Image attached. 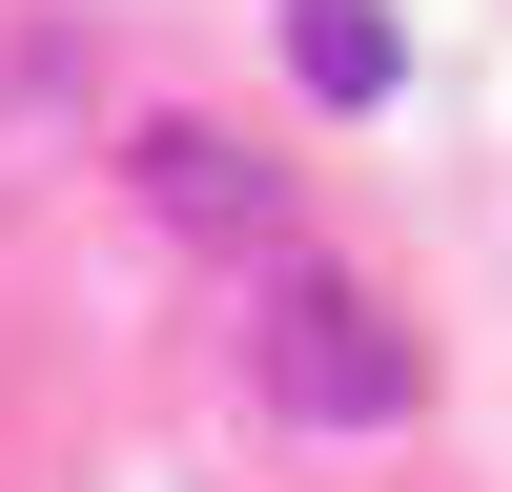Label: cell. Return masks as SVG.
Here are the masks:
<instances>
[{
	"mask_svg": "<svg viewBox=\"0 0 512 492\" xmlns=\"http://www.w3.org/2000/svg\"><path fill=\"white\" fill-rule=\"evenodd\" d=\"M267 410L287 431H390L410 410V328L349 267H267Z\"/></svg>",
	"mask_w": 512,
	"mask_h": 492,
	"instance_id": "6da1fadb",
	"label": "cell"
},
{
	"mask_svg": "<svg viewBox=\"0 0 512 492\" xmlns=\"http://www.w3.org/2000/svg\"><path fill=\"white\" fill-rule=\"evenodd\" d=\"M144 205H164V226H205V246H267V267H287V185L226 144V123H144Z\"/></svg>",
	"mask_w": 512,
	"mask_h": 492,
	"instance_id": "7a4b0ae2",
	"label": "cell"
},
{
	"mask_svg": "<svg viewBox=\"0 0 512 492\" xmlns=\"http://www.w3.org/2000/svg\"><path fill=\"white\" fill-rule=\"evenodd\" d=\"M267 41H287V82H308V103H390V82H410L390 0H267Z\"/></svg>",
	"mask_w": 512,
	"mask_h": 492,
	"instance_id": "3957f363",
	"label": "cell"
}]
</instances>
